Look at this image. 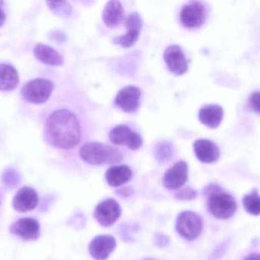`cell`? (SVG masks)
<instances>
[{"label":"cell","mask_w":260,"mask_h":260,"mask_svg":"<svg viewBox=\"0 0 260 260\" xmlns=\"http://www.w3.org/2000/svg\"><path fill=\"white\" fill-rule=\"evenodd\" d=\"M44 134L47 142L54 148L70 149L80 141V122L77 116L70 110L58 109L47 119Z\"/></svg>","instance_id":"1"},{"label":"cell","mask_w":260,"mask_h":260,"mask_svg":"<svg viewBox=\"0 0 260 260\" xmlns=\"http://www.w3.org/2000/svg\"><path fill=\"white\" fill-rule=\"evenodd\" d=\"M82 160L91 165H108L119 163L123 154L117 148L99 142H88L79 150Z\"/></svg>","instance_id":"2"},{"label":"cell","mask_w":260,"mask_h":260,"mask_svg":"<svg viewBox=\"0 0 260 260\" xmlns=\"http://www.w3.org/2000/svg\"><path fill=\"white\" fill-rule=\"evenodd\" d=\"M54 83L44 78H38L27 82L21 89V96L24 100L32 104L47 102L54 90Z\"/></svg>","instance_id":"3"},{"label":"cell","mask_w":260,"mask_h":260,"mask_svg":"<svg viewBox=\"0 0 260 260\" xmlns=\"http://www.w3.org/2000/svg\"><path fill=\"white\" fill-rule=\"evenodd\" d=\"M208 197V210L215 218L228 219L236 212L238 205L235 198L223 192L222 189Z\"/></svg>","instance_id":"4"},{"label":"cell","mask_w":260,"mask_h":260,"mask_svg":"<svg viewBox=\"0 0 260 260\" xmlns=\"http://www.w3.org/2000/svg\"><path fill=\"white\" fill-rule=\"evenodd\" d=\"M175 228L180 237L192 241L197 239L203 232V219L192 211H184L177 217Z\"/></svg>","instance_id":"5"},{"label":"cell","mask_w":260,"mask_h":260,"mask_svg":"<svg viewBox=\"0 0 260 260\" xmlns=\"http://www.w3.org/2000/svg\"><path fill=\"white\" fill-rule=\"evenodd\" d=\"M206 8L201 2L191 1L185 5L180 11V23L189 28L203 25L206 20Z\"/></svg>","instance_id":"6"},{"label":"cell","mask_w":260,"mask_h":260,"mask_svg":"<svg viewBox=\"0 0 260 260\" xmlns=\"http://www.w3.org/2000/svg\"><path fill=\"white\" fill-rule=\"evenodd\" d=\"M120 205L113 198L104 200L94 209V217L99 224L103 227L114 225L121 215Z\"/></svg>","instance_id":"7"},{"label":"cell","mask_w":260,"mask_h":260,"mask_svg":"<svg viewBox=\"0 0 260 260\" xmlns=\"http://www.w3.org/2000/svg\"><path fill=\"white\" fill-rule=\"evenodd\" d=\"M110 140L116 145H126L133 151L142 147L143 140L139 133L132 131L131 128L124 125L116 126L109 134Z\"/></svg>","instance_id":"8"},{"label":"cell","mask_w":260,"mask_h":260,"mask_svg":"<svg viewBox=\"0 0 260 260\" xmlns=\"http://www.w3.org/2000/svg\"><path fill=\"white\" fill-rule=\"evenodd\" d=\"M127 33L121 36L116 37L113 39L114 44L123 47H130L136 44L140 35L142 27V18L138 12H132L125 21Z\"/></svg>","instance_id":"9"},{"label":"cell","mask_w":260,"mask_h":260,"mask_svg":"<svg viewBox=\"0 0 260 260\" xmlns=\"http://www.w3.org/2000/svg\"><path fill=\"white\" fill-rule=\"evenodd\" d=\"M188 172L189 169L187 163L183 160L177 162L165 172L163 180L164 186L169 190L180 189L187 182Z\"/></svg>","instance_id":"10"},{"label":"cell","mask_w":260,"mask_h":260,"mask_svg":"<svg viewBox=\"0 0 260 260\" xmlns=\"http://www.w3.org/2000/svg\"><path fill=\"white\" fill-rule=\"evenodd\" d=\"M165 64L175 75H183L187 71L188 61L180 46L169 45L164 53Z\"/></svg>","instance_id":"11"},{"label":"cell","mask_w":260,"mask_h":260,"mask_svg":"<svg viewBox=\"0 0 260 260\" xmlns=\"http://www.w3.org/2000/svg\"><path fill=\"white\" fill-rule=\"evenodd\" d=\"M117 247V241L111 235H99L90 243L88 250L93 259L106 260Z\"/></svg>","instance_id":"12"},{"label":"cell","mask_w":260,"mask_h":260,"mask_svg":"<svg viewBox=\"0 0 260 260\" xmlns=\"http://www.w3.org/2000/svg\"><path fill=\"white\" fill-rule=\"evenodd\" d=\"M142 92L136 86L125 87L117 93L115 104L125 112H134L139 108Z\"/></svg>","instance_id":"13"},{"label":"cell","mask_w":260,"mask_h":260,"mask_svg":"<svg viewBox=\"0 0 260 260\" xmlns=\"http://www.w3.org/2000/svg\"><path fill=\"white\" fill-rule=\"evenodd\" d=\"M10 232L25 241H35L40 236V224L34 218H21L11 226Z\"/></svg>","instance_id":"14"},{"label":"cell","mask_w":260,"mask_h":260,"mask_svg":"<svg viewBox=\"0 0 260 260\" xmlns=\"http://www.w3.org/2000/svg\"><path fill=\"white\" fill-rule=\"evenodd\" d=\"M38 204V193L35 189L28 186L20 189L15 194L12 201L14 209L21 213L34 210Z\"/></svg>","instance_id":"15"},{"label":"cell","mask_w":260,"mask_h":260,"mask_svg":"<svg viewBox=\"0 0 260 260\" xmlns=\"http://www.w3.org/2000/svg\"><path fill=\"white\" fill-rule=\"evenodd\" d=\"M193 149L197 159L202 163H215L219 159V148L212 140L206 139L196 140Z\"/></svg>","instance_id":"16"},{"label":"cell","mask_w":260,"mask_h":260,"mask_svg":"<svg viewBox=\"0 0 260 260\" xmlns=\"http://www.w3.org/2000/svg\"><path fill=\"white\" fill-rule=\"evenodd\" d=\"M104 22L108 27H114L124 20V9L119 1H110L107 3L102 14Z\"/></svg>","instance_id":"17"},{"label":"cell","mask_w":260,"mask_h":260,"mask_svg":"<svg viewBox=\"0 0 260 260\" xmlns=\"http://www.w3.org/2000/svg\"><path fill=\"white\" fill-rule=\"evenodd\" d=\"M224 117L222 107L217 105H209L203 107L199 112L200 122L210 128H216L219 126Z\"/></svg>","instance_id":"18"},{"label":"cell","mask_w":260,"mask_h":260,"mask_svg":"<svg viewBox=\"0 0 260 260\" xmlns=\"http://www.w3.org/2000/svg\"><path fill=\"white\" fill-rule=\"evenodd\" d=\"M133 172L126 165L114 166L109 168L105 174L107 183L112 187H119L131 180Z\"/></svg>","instance_id":"19"},{"label":"cell","mask_w":260,"mask_h":260,"mask_svg":"<svg viewBox=\"0 0 260 260\" xmlns=\"http://www.w3.org/2000/svg\"><path fill=\"white\" fill-rule=\"evenodd\" d=\"M35 57L43 64L49 66H61L63 64L62 55L50 46L38 44L34 48Z\"/></svg>","instance_id":"20"},{"label":"cell","mask_w":260,"mask_h":260,"mask_svg":"<svg viewBox=\"0 0 260 260\" xmlns=\"http://www.w3.org/2000/svg\"><path fill=\"white\" fill-rule=\"evenodd\" d=\"M19 82L18 71L12 65L0 64V91H12Z\"/></svg>","instance_id":"21"},{"label":"cell","mask_w":260,"mask_h":260,"mask_svg":"<svg viewBox=\"0 0 260 260\" xmlns=\"http://www.w3.org/2000/svg\"><path fill=\"white\" fill-rule=\"evenodd\" d=\"M244 209L250 215H260V196L257 191L254 190L243 198Z\"/></svg>","instance_id":"22"},{"label":"cell","mask_w":260,"mask_h":260,"mask_svg":"<svg viewBox=\"0 0 260 260\" xmlns=\"http://www.w3.org/2000/svg\"><path fill=\"white\" fill-rule=\"evenodd\" d=\"M173 152L174 150L171 143L168 141H161L156 145L154 156L158 163H163L171 159Z\"/></svg>","instance_id":"23"},{"label":"cell","mask_w":260,"mask_h":260,"mask_svg":"<svg viewBox=\"0 0 260 260\" xmlns=\"http://www.w3.org/2000/svg\"><path fill=\"white\" fill-rule=\"evenodd\" d=\"M50 10L56 15L62 18H69L71 15L73 9L70 3L66 1L47 2Z\"/></svg>","instance_id":"24"},{"label":"cell","mask_w":260,"mask_h":260,"mask_svg":"<svg viewBox=\"0 0 260 260\" xmlns=\"http://www.w3.org/2000/svg\"><path fill=\"white\" fill-rule=\"evenodd\" d=\"M2 180L7 187L14 188L20 182V176L15 169L9 168L3 172Z\"/></svg>","instance_id":"25"},{"label":"cell","mask_w":260,"mask_h":260,"mask_svg":"<svg viewBox=\"0 0 260 260\" xmlns=\"http://www.w3.org/2000/svg\"><path fill=\"white\" fill-rule=\"evenodd\" d=\"M174 197L180 201H192L197 198V192L192 188L186 187L177 191L174 193Z\"/></svg>","instance_id":"26"},{"label":"cell","mask_w":260,"mask_h":260,"mask_svg":"<svg viewBox=\"0 0 260 260\" xmlns=\"http://www.w3.org/2000/svg\"><path fill=\"white\" fill-rule=\"evenodd\" d=\"M249 105L253 111L260 113V92L253 93L249 99Z\"/></svg>","instance_id":"27"},{"label":"cell","mask_w":260,"mask_h":260,"mask_svg":"<svg viewBox=\"0 0 260 260\" xmlns=\"http://www.w3.org/2000/svg\"><path fill=\"white\" fill-rule=\"evenodd\" d=\"M169 241L170 238L166 235H163V234L159 233L155 235L156 245L158 246L159 247H165V246L168 245Z\"/></svg>","instance_id":"28"},{"label":"cell","mask_w":260,"mask_h":260,"mask_svg":"<svg viewBox=\"0 0 260 260\" xmlns=\"http://www.w3.org/2000/svg\"><path fill=\"white\" fill-rule=\"evenodd\" d=\"M117 194L120 195V196L124 197V198H128V197L132 196L134 194V189L131 187H124L122 189H118L117 191Z\"/></svg>","instance_id":"29"},{"label":"cell","mask_w":260,"mask_h":260,"mask_svg":"<svg viewBox=\"0 0 260 260\" xmlns=\"http://www.w3.org/2000/svg\"><path fill=\"white\" fill-rule=\"evenodd\" d=\"M51 38L53 40H55L56 41H64V38H65V35L62 32H52Z\"/></svg>","instance_id":"30"},{"label":"cell","mask_w":260,"mask_h":260,"mask_svg":"<svg viewBox=\"0 0 260 260\" xmlns=\"http://www.w3.org/2000/svg\"><path fill=\"white\" fill-rule=\"evenodd\" d=\"M6 19V15L5 13L4 10H3L2 6H0V27L4 24L5 21Z\"/></svg>","instance_id":"31"},{"label":"cell","mask_w":260,"mask_h":260,"mask_svg":"<svg viewBox=\"0 0 260 260\" xmlns=\"http://www.w3.org/2000/svg\"><path fill=\"white\" fill-rule=\"evenodd\" d=\"M244 260H260V253H252L244 259Z\"/></svg>","instance_id":"32"},{"label":"cell","mask_w":260,"mask_h":260,"mask_svg":"<svg viewBox=\"0 0 260 260\" xmlns=\"http://www.w3.org/2000/svg\"><path fill=\"white\" fill-rule=\"evenodd\" d=\"M143 260H154V259H143Z\"/></svg>","instance_id":"33"}]
</instances>
